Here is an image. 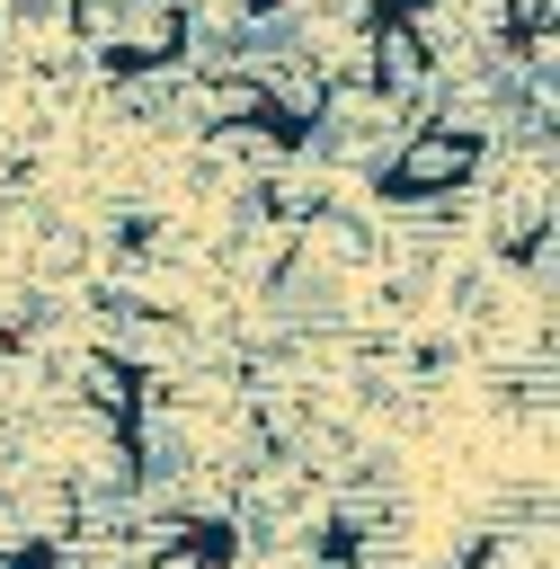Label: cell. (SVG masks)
<instances>
[{
    "instance_id": "1",
    "label": "cell",
    "mask_w": 560,
    "mask_h": 569,
    "mask_svg": "<svg viewBox=\"0 0 560 569\" xmlns=\"http://www.w3.org/2000/svg\"><path fill=\"white\" fill-rule=\"evenodd\" d=\"M480 169H489V133H471L453 116H418L391 142V160L373 169V196L382 204H436V196H462Z\"/></svg>"
},
{
    "instance_id": "2",
    "label": "cell",
    "mask_w": 560,
    "mask_h": 569,
    "mask_svg": "<svg viewBox=\"0 0 560 569\" xmlns=\"http://www.w3.org/2000/svg\"><path fill=\"white\" fill-rule=\"evenodd\" d=\"M364 89L391 98V107H427V98H436V53H427V36H418L391 0L364 18Z\"/></svg>"
},
{
    "instance_id": "3",
    "label": "cell",
    "mask_w": 560,
    "mask_h": 569,
    "mask_svg": "<svg viewBox=\"0 0 560 569\" xmlns=\"http://www.w3.org/2000/svg\"><path fill=\"white\" fill-rule=\"evenodd\" d=\"M62 391H71V409L116 418V427H133V409H142V373L116 347H71L62 356Z\"/></svg>"
}]
</instances>
